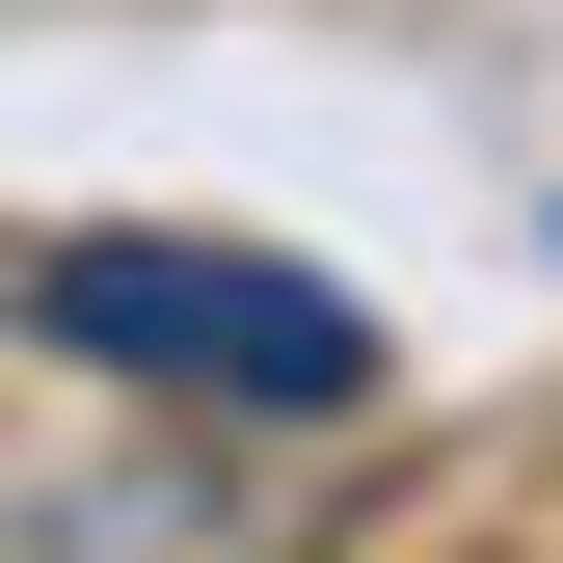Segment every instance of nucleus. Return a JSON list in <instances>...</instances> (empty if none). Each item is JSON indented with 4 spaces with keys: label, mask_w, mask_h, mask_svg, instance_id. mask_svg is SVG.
<instances>
[{
    "label": "nucleus",
    "mask_w": 563,
    "mask_h": 563,
    "mask_svg": "<svg viewBox=\"0 0 563 563\" xmlns=\"http://www.w3.org/2000/svg\"><path fill=\"white\" fill-rule=\"evenodd\" d=\"M81 376H162V402H242V430H349L376 402V322L322 268H242V242H27L0 268Z\"/></svg>",
    "instance_id": "nucleus-1"
}]
</instances>
